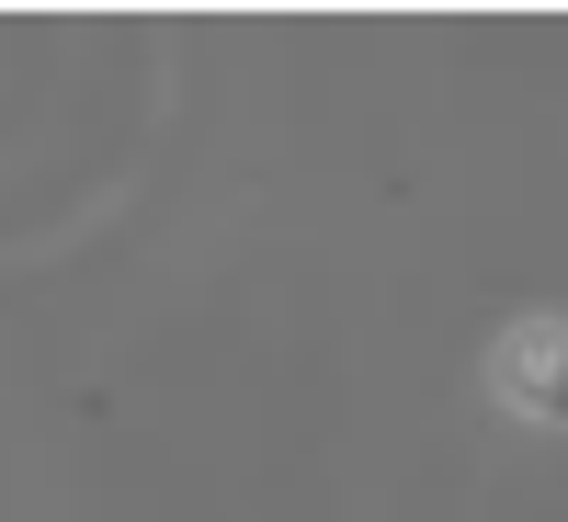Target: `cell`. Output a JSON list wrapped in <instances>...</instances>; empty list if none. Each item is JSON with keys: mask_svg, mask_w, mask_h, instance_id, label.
<instances>
[{"mask_svg": "<svg viewBox=\"0 0 568 522\" xmlns=\"http://www.w3.org/2000/svg\"><path fill=\"white\" fill-rule=\"evenodd\" d=\"M489 387L511 420H568V318H524V329H500V352H489Z\"/></svg>", "mask_w": 568, "mask_h": 522, "instance_id": "6da1fadb", "label": "cell"}]
</instances>
